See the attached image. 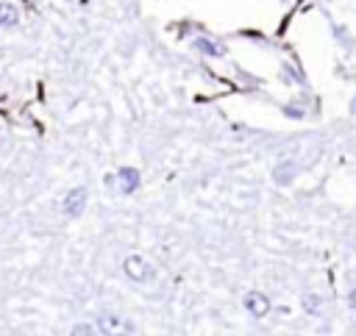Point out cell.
<instances>
[{"label":"cell","instance_id":"52a82bcc","mask_svg":"<svg viewBox=\"0 0 356 336\" xmlns=\"http://www.w3.org/2000/svg\"><path fill=\"white\" fill-rule=\"evenodd\" d=\"M19 22V11L11 3H0V28H14Z\"/></svg>","mask_w":356,"mask_h":336},{"label":"cell","instance_id":"8992f818","mask_svg":"<svg viewBox=\"0 0 356 336\" xmlns=\"http://www.w3.org/2000/svg\"><path fill=\"white\" fill-rule=\"evenodd\" d=\"M295 172H298V167L292 164V161H284V164H278L275 169H273V178H275V183H289L292 178H295Z\"/></svg>","mask_w":356,"mask_h":336},{"label":"cell","instance_id":"277c9868","mask_svg":"<svg viewBox=\"0 0 356 336\" xmlns=\"http://www.w3.org/2000/svg\"><path fill=\"white\" fill-rule=\"evenodd\" d=\"M245 308H248V314H253V317H264V314L270 311V300H267V294H261V292H248V294H245Z\"/></svg>","mask_w":356,"mask_h":336},{"label":"cell","instance_id":"ba28073f","mask_svg":"<svg viewBox=\"0 0 356 336\" xmlns=\"http://www.w3.org/2000/svg\"><path fill=\"white\" fill-rule=\"evenodd\" d=\"M200 53H206V56H225V47L220 44V42H211V39H195L192 42Z\"/></svg>","mask_w":356,"mask_h":336},{"label":"cell","instance_id":"9c48e42d","mask_svg":"<svg viewBox=\"0 0 356 336\" xmlns=\"http://www.w3.org/2000/svg\"><path fill=\"white\" fill-rule=\"evenodd\" d=\"M303 308H306V314H320L323 300H320L317 294H306V297H303Z\"/></svg>","mask_w":356,"mask_h":336},{"label":"cell","instance_id":"6da1fadb","mask_svg":"<svg viewBox=\"0 0 356 336\" xmlns=\"http://www.w3.org/2000/svg\"><path fill=\"white\" fill-rule=\"evenodd\" d=\"M97 328H100L103 336H131L134 333V322L114 314V311H103L97 317Z\"/></svg>","mask_w":356,"mask_h":336},{"label":"cell","instance_id":"5b68a950","mask_svg":"<svg viewBox=\"0 0 356 336\" xmlns=\"http://www.w3.org/2000/svg\"><path fill=\"white\" fill-rule=\"evenodd\" d=\"M117 178H120V192H122V194L136 192V186H139V172H136L134 167H122V169L117 172Z\"/></svg>","mask_w":356,"mask_h":336},{"label":"cell","instance_id":"30bf717a","mask_svg":"<svg viewBox=\"0 0 356 336\" xmlns=\"http://www.w3.org/2000/svg\"><path fill=\"white\" fill-rule=\"evenodd\" d=\"M70 336H97V330L92 325H86V322H78V325H72Z\"/></svg>","mask_w":356,"mask_h":336},{"label":"cell","instance_id":"8fae6325","mask_svg":"<svg viewBox=\"0 0 356 336\" xmlns=\"http://www.w3.org/2000/svg\"><path fill=\"white\" fill-rule=\"evenodd\" d=\"M348 305H350L353 314H356V289H350V294H348Z\"/></svg>","mask_w":356,"mask_h":336},{"label":"cell","instance_id":"3957f363","mask_svg":"<svg viewBox=\"0 0 356 336\" xmlns=\"http://www.w3.org/2000/svg\"><path fill=\"white\" fill-rule=\"evenodd\" d=\"M86 197H89V192L83 189V186H78V189H72L67 197H64V214L67 217H81L83 214V205H86Z\"/></svg>","mask_w":356,"mask_h":336},{"label":"cell","instance_id":"7a4b0ae2","mask_svg":"<svg viewBox=\"0 0 356 336\" xmlns=\"http://www.w3.org/2000/svg\"><path fill=\"white\" fill-rule=\"evenodd\" d=\"M122 272H125L134 283H145V280H150V278H153V272H150L147 261H145V258H139V255H128V258L122 261Z\"/></svg>","mask_w":356,"mask_h":336}]
</instances>
